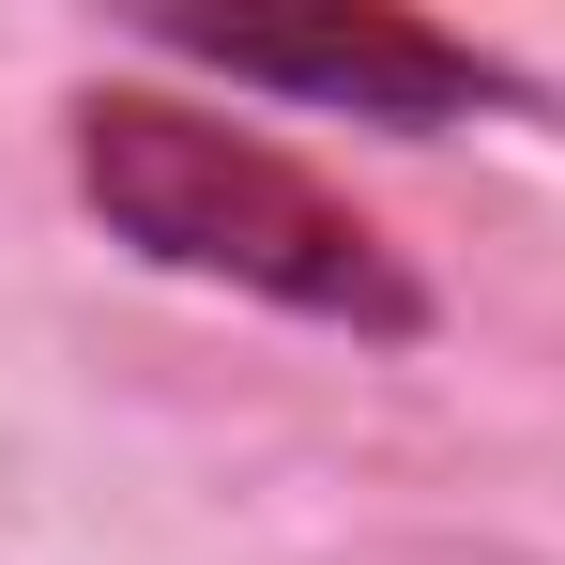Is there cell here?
Returning a JSON list of instances; mask_svg holds the SVG:
<instances>
[{
  "mask_svg": "<svg viewBox=\"0 0 565 565\" xmlns=\"http://www.w3.org/2000/svg\"><path fill=\"white\" fill-rule=\"evenodd\" d=\"M62 138H77V199L107 214V245H138L169 276H214V290H260L290 321H337L367 352L428 337V276L321 169H290L276 138H245L184 93H138V77H93L62 107Z\"/></svg>",
  "mask_w": 565,
  "mask_h": 565,
  "instance_id": "obj_1",
  "label": "cell"
},
{
  "mask_svg": "<svg viewBox=\"0 0 565 565\" xmlns=\"http://www.w3.org/2000/svg\"><path fill=\"white\" fill-rule=\"evenodd\" d=\"M138 46H169L230 93H290V107H337V122H382V138H444V122H535V77L473 31H428L397 0H290V15H138Z\"/></svg>",
  "mask_w": 565,
  "mask_h": 565,
  "instance_id": "obj_2",
  "label": "cell"
}]
</instances>
